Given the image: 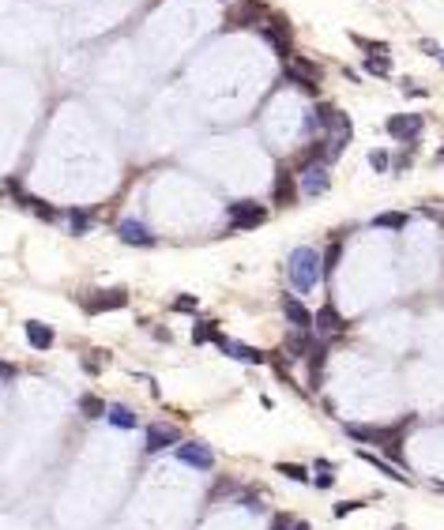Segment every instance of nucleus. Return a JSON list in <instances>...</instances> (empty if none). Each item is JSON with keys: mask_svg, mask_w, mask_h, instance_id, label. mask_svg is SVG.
<instances>
[{"mask_svg": "<svg viewBox=\"0 0 444 530\" xmlns=\"http://www.w3.org/2000/svg\"><path fill=\"white\" fill-rule=\"evenodd\" d=\"M286 275H290V286H294L297 294H309V290H317L320 275H324V260L317 256V248L302 245V248H294V252H290Z\"/></svg>", "mask_w": 444, "mask_h": 530, "instance_id": "f257e3e1", "label": "nucleus"}, {"mask_svg": "<svg viewBox=\"0 0 444 530\" xmlns=\"http://www.w3.org/2000/svg\"><path fill=\"white\" fill-rule=\"evenodd\" d=\"M226 219H230V230H256L268 219V207H260L256 199H233L226 207Z\"/></svg>", "mask_w": 444, "mask_h": 530, "instance_id": "f03ea898", "label": "nucleus"}, {"mask_svg": "<svg viewBox=\"0 0 444 530\" xmlns=\"http://www.w3.org/2000/svg\"><path fill=\"white\" fill-rule=\"evenodd\" d=\"M181 444V429L169 421H151L147 429H143V452L147 455H158L166 452V448H177Z\"/></svg>", "mask_w": 444, "mask_h": 530, "instance_id": "7ed1b4c3", "label": "nucleus"}, {"mask_svg": "<svg viewBox=\"0 0 444 530\" xmlns=\"http://www.w3.org/2000/svg\"><path fill=\"white\" fill-rule=\"evenodd\" d=\"M173 455L184 463V467H196V470H211L215 467V452L207 444H200V440H189V444H177Z\"/></svg>", "mask_w": 444, "mask_h": 530, "instance_id": "20e7f679", "label": "nucleus"}, {"mask_svg": "<svg viewBox=\"0 0 444 530\" xmlns=\"http://www.w3.org/2000/svg\"><path fill=\"white\" fill-rule=\"evenodd\" d=\"M422 128H425V120L418 117V113H399V117H388V124H384V132L392 135V140H399V143H414L418 135H422Z\"/></svg>", "mask_w": 444, "mask_h": 530, "instance_id": "39448f33", "label": "nucleus"}, {"mask_svg": "<svg viewBox=\"0 0 444 530\" xmlns=\"http://www.w3.org/2000/svg\"><path fill=\"white\" fill-rule=\"evenodd\" d=\"M297 184H302V196L317 199L328 192V170L324 162H313V166H302V177H297Z\"/></svg>", "mask_w": 444, "mask_h": 530, "instance_id": "423d86ee", "label": "nucleus"}, {"mask_svg": "<svg viewBox=\"0 0 444 530\" xmlns=\"http://www.w3.org/2000/svg\"><path fill=\"white\" fill-rule=\"evenodd\" d=\"M117 237L125 241V245H140V248H151V245H155V234H151V230L143 226L140 219H125V222H117Z\"/></svg>", "mask_w": 444, "mask_h": 530, "instance_id": "0eeeda50", "label": "nucleus"}, {"mask_svg": "<svg viewBox=\"0 0 444 530\" xmlns=\"http://www.w3.org/2000/svg\"><path fill=\"white\" fill-rule=\"evenodd\" d=\"M125 305H128V294L117 286V290H98L91 301H83V309L91 312V316H98V312H106V309H125Z\"/></svg>", "mask_w": 444, "mask_h": 530, "instance_id": "6e6552de", "label": "nucleus"}, {"mask_svg": "<svg viewBox=\"0 0 444 530\" xmlns=\"http://www.w3.org/2000/svg\"><path fill=\"white\" fill-rule=\"evenodd\" d=\"M219 350L226 353V357H233V361H241V365H264V353L260 350H253V346H245V342H237V339H226L222 335V342H219Z\"/></svg>", "mask_w": 444, "mask_h": 530, "instance_id": "1a4fd4ad", "label": "nucleus"}, {"mask_svg": "<svg viewBox=\"0 0 444 530\" xmlns=\"http://www.w3.org/2000/svg\"><path fill=\"white\" fill-rule=\"evenodd\" d=\"M282 312H286V320L297 327V331H317V327H313V324H317V316H313L297 297H282Z\"/></svg>", "mask_w": 444, "mask_h": 530, "instance_id": "9d476101", "label": "nucleus"}, {"mask_svg": "<svg viewBox=\"0 0 444 530\" xmlns=\"http://www.w3.org/2000/svg\"><path fill=\"white\" fill-rule=\"evenodd\" d=\"M260 15H264V4H256V0H241V4L230 12V27H256V30H260Z\"/></svg>", "mask_w": 444, "mask_h": 530, "instance_id": "9b49d317", "label": "nucleus"}, {"mask_svg": "<svg viewBox=\"0 0 444 530\" xmlns=\"http://www.w3.org/2000/svg\"><path fill=\"white\" fill-rule=\"evenodd\" d=\"M297 188H302V184H297L286 170H279V173H275V188H271V199H275L279 207H294Z\"/></svg>", "mask_w": 444, "mask_h": 530, "instance_id": "f8f14e48", "label": "nucleus"}, {"mask_svg": "<svg viewBox=\"0 0 444 530\" xmlns=\"http://www.w3.org/2000/svg\"><path fill=\"white\" fill-rule=\"evenodd\" d=\"M23 331H27V342H30V350H50L53 346V327L50 324H42V320H27L23 324Z\"/></svg>", "mask_w": 444, "mask_h": 530, "instance_id": "ddd939ff", "label": "nucleus"}, {"mask_svg": "<svg viewBox=\"0 0 444 530\" xmlns=\"http://www.w3.org/2000/svg\"><path fill=\"white\" fill-rule=\"evenodd\" d=\"M313 316H317V331L320 335H339V331H343V316H339V312H335V305L332 301H328V305H320V312H313Z\"/></svg>", "mask_w": 444, "mask_h": 530, "instance_id": "4468645a", "label": "nucleus"}, {"mask_svg": "<svg viewBox=\"0 0 444 530\" xmlns=\"http://www.w3.org/2000/svg\"><path fill=\"white\" fill-rule=\"evenodd\" d=\"M305 361H309V384L317 388L320 373H324V361H328V342H313L309 353H305Z\"/></svg>", "mask_w": 444, "mask_h": 530, "instance_id": "2eb2a0df", "label": "nucleus"}, {"mask_svg": "<svg viewBox=\"0 0 444 530\" xmlns=\"http://www.w3.org/2000/svg\"><path fill=\"white\" fill-rule=\"evenodd\" d=\"M358 459H361V463H369V467H377V470H381V474H384V478L399 481V485H407V481H410V478H403V474H399V470H395V467H392V463H384V459H381V455H373V452H358Z\"/></svg>", "mask_w": 444, "mask_h": 530, "instance_id": "dca6fc26", "label": "nucleus"}, {"mask_svg": "<svg viewBox=\"0 0 444 530\" xmlns=\"http://www.w3.org/2000/svg\"><path fill=\"white\" fill-rule=\"evenodd\" d=\"M79 414L91 417V421H98V417L109 414V403H102L98 395H83V399H79Z\"/></svg>", "mask_w": 444, "mask_h": 530, "instance_id": "f3484780", "label": "nucleus"}, {"mask_svg": "<svg viewBox=\"0 0 444 530\" xmlns=\"http://www.w3.org/2000/svg\"><path fill=\"white\" fill-rule=\"evenodd\" d=\"M106 421H109V425H117V429H136V414L128 410V406H120V403H109Z\"/></svg>", "mask_w": 444, "mask_h": 530, "instance_id": "a211bd4d", "label": "nucleus"}, {"mask_svg": "<svg viewBox=\"0 0 444 530\" xmlns=\"http://www.w3.org/2000/svg\"><path fill=\"white\" fill-rule=\"evenodd\" d=\"M309 346H313L309 331H297V327H294V335H286V350H290V357H297V361H302L305 353H309Z\"/></svg>", "mask_w": 444, "mask_h": 530, "instance_id": "6ab92c4d", "label": "nucleus"}, {"mask_svg": "<svg viewBox=\"0 0 444 530\" xmlns=\"http://www.w3.org/2000/svg\"><path fill=\"white\" fill-rule=\"evenodd\" d=\"M373 230H403L407 226V214L403 211H388V214H377L373 222H369Z\"/></svg>", "mask_w": 444, "mask_h": 530, "instance_id": "aec40b11", "label": "nucleus"}, {"mask_svg": "<svg viewBox=\"0 0 444 530\" xmlns=\"http://www.w3.org/2000/svg\"><path fill=\"white\" fill-rule=\"evenodd\" d=\"M192 342H215V346H219L222 331L215 324H196V327H192Z\"/></svg>", "mask_w": 444, "mask_h": 530, "instance_id": "412c9836", "label": "nucleus"}, {"mask_svg": "<svg viewBox=\"0 0 444 530\" xmlns=\"http://www.w3.org/2000/svg\"><path fill=\"white\" fill-rule=\"evenodd\" d=\"M339 256H343V245H339V241H332V245H328V252H324V278H332V275H335Z\"/></svg>", "mask_w": 444, "mask_h": 530, "instance_id": "4be33fe9", "label": "nucleus"}, {"mask_svg": "<svg viewBox=\"0 0 444 530\" xmlns=\"http://www.w3.org/2000/svg\"><path fill=\"white\" fill-rule=\"evenodd\" d=\"M313 485H317V489H332V485H335L332 463H317V478H313Z\"/></svg>", "mask_w": 444, "mask_h": 530, "instance_id": "5701e85b", "label": "nucleus"}, {"mask_svg": "<svg viewBox=\"0 0 444 530\" xmlns=\"http://www.w3.org/2000/svg\"><path fill=\"white\" fill-rule=\"evenodd\" d=\"M282 478H290V481H313V478H305V467H297V463H279L275 467Z\"/></svg>", "mask_w": 444, "mask_h": 530, "instance_id": "b1692460", "label": "nucleus"}, {"mask_svg": "<svg viewBox=\"0 0 444 530\" xmlns=\"http://www.w3.org/2000/svg\"><path fill=\"white\" fill-rule=\"evenodd\" d=\"M68 226H72V234H87V226H91V214H87V211H72V214H68Z\"/></svg>", "mask_w": 444, "mask_h": 530, "instance_id": "393cba45", "label": "nucleus"}, {"mask_svg": "<svg viewBox=\"0 0 444 530\" xmlns=\"http://www.w3.org/2000/svg\"><path fill=\"white\" fill-rule=\"evenodd\" d=\"M366 71H373V76H388V71H392V60H388V57H369V60H366Z\"/></svg>", "mask_w": 444, "mask_h": 530, "instance_id": "a878e982", "label": "nucleus"}, {"mask_svg": "<svg viewBox=\"0 0 444 530\" xmlns=\"http://www.w3.org/2000/svg\"><path fill=\"white\" fill-rule=\"evenodd\" d=\"M369 166H373L377 173H384L392 166V158H388V151H369Z\"/></svg>", "mask_w": 444, "mask_h": 530, "instance_id": "bb28decb", "label": "nucleus"}, {"mask_svg": "<svg viewBox=\"0 0 444 530\" xmlns=\"http://www.w3.org/2000/svg\"><path fill=\"white\" fill-rule=\"evenodd\" d=\"M173 309H177V312H192V309H196V297H192V294H181V297L173 301Z\"/></svg>", "mask_w": 444, "mask_h": 530, "instance_id": "cd10ccee", "label": "nucleus"}, {"mask_svg": "<svg viewBox=\"0 0 444 530\" xmlns=\"http://www.w3.org/2000/svg\"><path fill=\"white\" fill-rule=\"evenodd\" d=\"M354 508H361V504H358V500H339V504H335V519H346Z\"/></svg>", "mask_w": 444, "mask_h": 530, "instance_id": "c85d7f7f", "label": "nucleus"}, {"mask_svg": "<svg viewBox=\"0 0 444 530\" xmlns=\"http://www.w3.org/2000/svg\"><path fill=\"white\" fill-rule=\"evenodd\" d=\"M294 523H290V516H275V523H271L268 530H290Z\"/></svg>", "mask_w": 444, "mask_h": 530, "instance_id": "c756f323", "label": "nucleus"}, {"mask_svg": "<svg viewBox=\"0 0 444 530\" xmlns=\"http://www.w3.org/2000/svg\"><path fill=\"white\" fill-rule=\"evenodd\" d=\"M15 380V368H12V361H4V384H12Z\"/></svg>", "mask_w": 444, "mask_h": 530, "instance_id": "7c9ffc66", "label": "nucleus"}, {"mask_svg": "<svg viewBox=\"0 0 444 530\" xmlns=\"http://www.w3.org/2000/svg\"><path fill=\"white\" fill-rule=\"evenodd\" d=\"M290 530H309V523H294V527H290Z\"/></svg>", "mask_w": 444, "mask_h": 530, "instance_id": "2f4dec72", "label": "nucleus"}, {"mask_svg": "<svg viewBox=\"0 0 444 530\" xmlns=\"http://www.w3.org/2000/svg\"><path fill=\"white\" fill-rule=\"evenodd\" d=\"M437 162H444V151H437Z\"/></svg>", "mask_w": 444, "mask_h": 530, "instance_id": "473e14b6", "label": "nucleus"}, {"mask_svg": "<svg viewBox=\"0 0 444 530\" xmlns=\"http://www.w3.org/2000/svg\"><path fill=\"white\" fill-rule=\"evenodd\" d=\"M437 60H441V64H444V49H441V57H437Z\"/></svg>", "mask_w": 444, "mask_h": 530, "instance_id": "72a5a7b5", "label": "nucleus"}, {"mask_svg": "<svg viewBox=\"0 0 444 530\" xmlns=\"http://www.w3.org/2000/svg\"><path fill=\"white\" fill-rule=\"evenodd\" d=\"M395 530H407V527H395Z\"/></svg>", "mask_w": 444, "mask_h": 530, "instance_id": "f704fd0d", "label": "nucleus"}]
</instances>
